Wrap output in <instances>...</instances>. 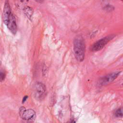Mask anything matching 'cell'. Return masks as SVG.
<instances>
[{"mask_svg":"<svg viewBox=\"0 0 123 123\" xmlns=\"http://www.w3.org/2000/svg\"><path fill=\"white\" fill-rule=\"evenodd\" d=\"M74 55L79 62H82L85 57V44L84 39L81 36H78L75 38L74 42Z\"/></svg>","mask_w":123,"mask_h":123,"instance_id":"6da1fadb","label":"cell"},{"mask_svg":"<svg viewBox=\"0 0 123 123\" xmlns=\"http://www.w3.org/2000/svg\"><path fill=\"white\" fill-rule=\"evenodd\" d=\"M19 115L24 120L27 121H33L35 120L36 114L32 109L26 110L25 107H22L19 109Z\"/></svg>","mask_w":123,"mask_h":123,"instance_id":"7a4b0ae2","label":"cell"},{"mask_svg":"<svg viewBox=\"0 0 123 123\" xmlns=\"http://www.w3.org/2000/svg\"><path fill=\"white\" fill-rule=\"evenodd\" d=\"M114 37V36L111 35L106 37L98 40L91 46V50L93 51H96L101 50L105 46V45L107 44L108 43V42L111 39H112Z\"/></svg>","mask_w":123,"mask_h":123,"instance_id":"3957f363","label":"cell"},{"mask_svg":"<svg viewBox=\"0 0 123 123\" xmlns=\"http://www.w3.org/2000/svg\"><path fill=\"white\" fill-rule=\"evenodd\" d=\"M45 86L40 82H38L35 86V95L36 97L39 99H41L45 96L46 92Z\"/></svg>","mask_w":123,"mask_h":123,"instance_id":"277c9868","label":"cell"},{"mask_svg":"<svg viewBox=\"0 0 123 123\" xmlns=\"http://www.w3.org/2000/svg\"><path fill=\"white\" fill-rule=\"evenodd\" d=\"M120 72H117L111 73L106 75V76L101 78L100 80L99 81L100 84L101 85H105L110 83L118 76V75L120 74Z\"/></svg>","mask_w":123,"mask_h":123,"instance_id":"5b68a950","label":"cell"},{"mask_svg":"<svg viewBox=\"0 0 123 123\" xmlns=\"http://www.w3.org/2000/svg\"><path fill=\"white\" fill-rule=\"evenodd\" d=\"M6 25L9 29L10 30V31L13 35H15L16 33L17 27L16 22V19L12 13L11 14L9 21Z\"/></svg>","mask_w":123,"mask_h":123,"instance_id":"8992f818","label":"cell"},{"mask_svg":"<svg viewBox=\"0 0 123 123\" xmlns=\"http://www.w3.org/2000/svg\"><path fill=\"white\" fill-rule=\"evenodd\" d=\"M11 13V8L10 5L8 2H6L4 4V7L3 9V21L5 24L6 25L9 21Z\"/></svg>","mask_w":123,"mask_h":123,"instance_id":"52a82bcc","label":"cell"},{"mask_svg":"<svg viewBox=\"0 0 123 123\" xmlns=\"http://www.w3.org/2000/svg\"><path fill=\"white\" fill-rule=\"evenodd\" d=\"M23 10H24V13L26 15V16L29 20H31L32 19V17L33 16V9L30 7L26 6L24 8V9H23Z\"/></svg>","mask_w":123,"mask_h":123,"instance_id":"ba28073f","label":"cell"},{"mask_svg":"<svg viewBox=\"0 0 123 123\" xmlns=\"http://www.w3.org/2000/svg\"><path fill=\"white\" fill-rule=\"evenodd\" d=\"M29 0H14L15 4L18 8L24 9L26 6Z\"/></svg>","mask_w":123,"mask_h":123,"instance_id":"9c48e42d","label":"cell"},{"mask_svg":"<svg viewBox=\"0 0 123 123\" xmlns=\"http://www.w3.org/2000/svg\"><path fill=\"white\" fill-rule=\"evenodd\" d=\"M114 115L116 117H123V107L119 108L115 111Z\"/></svg>","mask_w":123,"mask_h":123,"instance_id":"30bf717a","label":"cell"},{"mask_svg":"<svg viewBox=\"0 0 123 123\" xmlns=\"http://www.w3.org/2000/svg\"><path fill=\"white\" fill-rule=\"evenodd\" d=\"M5 77V73L3 71H0V81H3L4 80Z\"/></svg>","mask_w":123,"mask_h":123,"instance_id":"8fae6325","label":"cell"},{"mask_svg":"<svg viewBox=\"0 0 123 123\" xmlns=\"http://www.w3.org/2000/svg\"><path fill=\"white\" fill-rule=\"evenodd\" d=\"M27 98H28V96H25V97L23 98L22 103H24V102L26 101V100L27 99Z\"/></svg>","mask_w":123,"mask_h":123,"instance_id":"7c38bea8","label":"cell"},{"mask_svg":"<svg viewBox=\"0 0 123 123\" xmlns=\"http://www.w3.org/2000/svg\"><path fill=\"white\" fill-rule=\"evenodd\" d=\"M35 0L39 3H42L44 1V0Z\"/></svg>","mask_w":123,"mask_h":123,"instance_id":"4fadbf2b","label":"cell"},{"mask_svg":"<svg viewBox=\"0 0 123 123\" xmlns=\"http://www.w3.org/2000/svg\"><path fill=\"white\" fill-rule=\"evenodd\" d=\"M122 0V1H123V0Z\"/></svg>","mask_w":123,"mask_h":123,"instance_id":"5bb4252c","label":"cell"}]
</instances>
